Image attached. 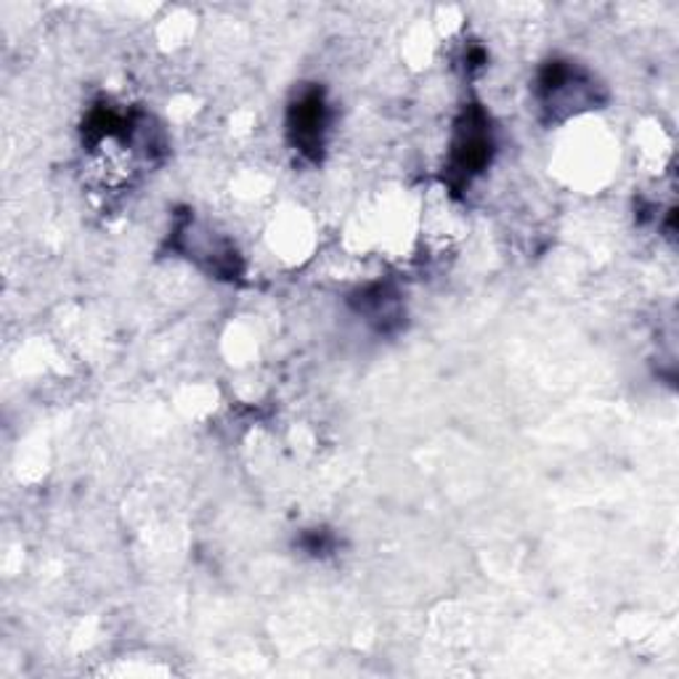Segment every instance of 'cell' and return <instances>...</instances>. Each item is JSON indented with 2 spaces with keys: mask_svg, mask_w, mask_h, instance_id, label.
<instances>
[{
  "mask_svg": "<svg viewBox=\"0 0 679 679\" xmlns=\"http://www.w3.org/2000/svg\"><path fill=\"white\" fill-rule=\"evenodd\" d=\"M290 131L295 136V144H298L302 152L319 150L321 133H325V104H321L319 93H308L306 99H300L298 104H295Z\"/></svg>",
  "mask_w": 679,
  "mask_h": 679,
  "instance_id": "6da1fadb",
  "label": "cell"
}]
</instances>
